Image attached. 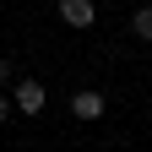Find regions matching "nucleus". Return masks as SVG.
Wrapping results in <instances>:
<instances>
[{"instance_id":"2","label":"nucleus","mask_w":152,"mask_h":152,"mask_svg":"<svg viewBox=\"0 0 152 152\" xmlns=\"http://www.w3.org/2000/svg\"><path fill=\"white\" fill-rule=\"evenodd\" d=\"M76 120H98V114H103V92H76Z\"/></svg>"},{"instance_id":"3","label":"nucleus","mask_w":152,"mask_h":152,"mask_svg":"<svg viewBox=\"0 0 152 152\" xmlns=\"http://www.w3.org/2000/svg\"><path fill=\"white\" fill-rule=\"evenodd\" d=\"M16 103H22L27 114H38V109H44V87H38V82H22V87H16Z\"/></svg>"},{"instance_id":"5","label":"nucleus","mask_w":152,"mask_h":152,"mask_svg":"<svg viewBox=\"0 0 152 152\" xmlns=\"http://www.w3.org/2000/svg\"><path fill=\"white\" fill-rule=\"evenodd\" d=\"M6 71H11V65H6V60H0V87H6Z\"/></svg>"},{"instance_id":"4","label":"nucleus","mask_w":152,"mask_h":152,"mask_svg":"<svg viewBox=\"0 0 152 152\" xmlns=\"http://www.w3.org/2000/svg\"><path fill=\"white\" fill-rule=\"evenodd\" d=\"M136 33H141L147 44H152V11H136Z\"/></svg>"},{"instance_id":"1","label":"nucleus","mask_w":152,"mask_h":152,"mask_svg":"<svg viewBox=\"0 0 152 152\" xmlns=\"http://www.w3.org/2000/svg\"><path fill=\"white\" fill-rule=\"evenodd\" d=\"M60 16L71 27H92V0H60Z\"/></svg>"}]
</instances>
